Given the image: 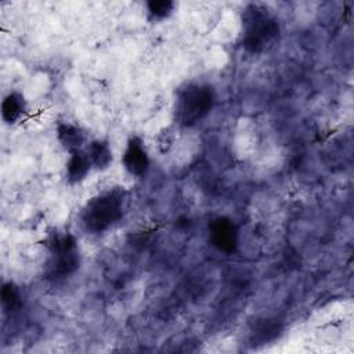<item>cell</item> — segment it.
Returning <instances> with one entry per match:
<instances>
[{
	"instance_id": "1",
	"label": "cell",
	"mask_w": 354,
	"mask_h": 354,
	"mask_svg": "<svg viewBox=\"0 0 354 354\" xmlns=\"http://www.w3.org/2000/svg\"><path fill=\"white\" fill-rule=\"evenodd\" d=\"M279 36V25L274 15L259 4H249L242 14V46L249 53L271 48Z\"/></svg>"
},
{
	"instance_id": "2",
	"label": "cell",
	"mask_w": 354,
	"mask_h": 354,
	"mask_svg": "<svg viewBox=\"0 0 354 354\" xmlns=\"http://www.w3.org/2000/svg\"><path fill=\"white\" fill-rule=\"evenodd\" d=\"M123 213V194L119 189L102 192L91 198L83 212L82 223L86 231L101 234L115 225Z\"/></svg>"
},
{
	"instance_id": "3",
	"label": "cell",
	"mask_w": 354,
	"mask_h": 354,
	"mask_svg": "<svg viewBox=\"0 0 354 354\" xmlns=\"http://www.w3.org/2000/svg\"><path fill=\"white\" fill-rule=\"evenodd\" d=\"M214 94L210 86L191 83L180 90L176 100V119L180 126L189 127L201 122L212 109Z\"/></svg>"
},
{
	"instance_id": "4",
	"label": "cell",
	"mask_w": 354,
	"mask_h": 354,
	"mask_svg": "<svg viewBox=\"0 0 354 354\" xmlns=\"http://www.w3.org/2000/svg\"><path fill=\"white\" fill-rule=\"evenodd\" d=\"M79 267L76 239L71 234L55 235L50 241V263L47 274L53 279L66 278Z\"/></svg>"
},
{
	"instance_id": "5",
	"label": "cell",
	"mask_w": 354,
	"mask_h": 354,
	"mask_svg": "<svg viewBox=\"0 0 354 354\" xmlns=\"http://www.w3.org/2000/svg\"><path fill=\"white\" fill-rule=\"evenodd\" d=\"M209 239L224 253H234L238 246V228L228 217H216L209 224Z\"/></svg>"
},
{
	"instance_id": "6",
	"label": "cell",
	"mask_w": 354,
	"mask_h": 354,
	"mask_svg": "<svg viewBox=\"0 0 354 354\" xmlns=\"http://www.w3.org/2000/svg\"><path fill=\"white\" fill-rule=\"evenodd\" d=\"M123 165L131 176L141 177L147 173L149 159L138 137H133L129 140L126 151L123 153Z\"/></svg>"
},
{
	"instance_id": "7",
	"label": "cell",
	"mask_w": 354,
	"mask_h": 354,
	"mask_svg": "<svg viewBox=\"0 0 354 354\" xmlns=\"http://www.w3.org/2000/svg\"><path fill=\"white\" fill-rule=\"evenodd\" d=\"M91 162L87 153L82 152L80 149L71 151V158L66 163V178L71 184L82 181L86 174L88 173Z\"/></svg>"
},
{
	"instance_id": "8",
	"label": "cell",
	"mask_w": 354,
	"mask_h": 354,
	"mask_svg": "<svg viewBox=\"0 0 354 354\" xmlns=\"http://www.w3.org/2000/svg\"><path fill=\"white\" fill-rule=\"evenodd\" d=\"M59 142L69 151L79 149L84 141L83 131L72 123H59L57 129Z\"/></svg>"
},
{
	"instance_id": "9",
	"label": "cell",
	"mask_w": 354,
	"mask_h": 354,
	"mask_svg": "<svg viewBox=\"0 0 354 354\" xmlns=\"http://www.w3.org/2000/svg\"><path fill=\"white\" fill-rule=\"evenodd\" d=\"M25 111V100L19 93H10L1 104V115L7 123H15Z\"/></svg>"
},
{
	"instance_id": "10",
	"label": "cell",
	"mask_w": 354,
	"mask_h": 354,
	"mask_svg": "<svg viewBox=\"0 0 354 354\" xmlns=\"http://www.w3.org/2000/svg\"><path fill=\"white\" fill-rule=\"evenodd\" d=\"M87 156L97 169H106L112 162V151L106 141L95 140L88 145Z\"/></svg>"
},
{
	"instance_id": "11",
	"label": "cell",
	"mask_w": 354,
	"mask_h": 354,
	"mask_svg": "<svg viewBox=\"0 0 354 354\" xmlns=\"http://www.w3.org/2000/svg\"><path fill=\"white\" fill-rule=\"evenodd\" d=\"M174 3L170 0H151L148 3V11L153 18H165L173 11Z\"/></svg>"
},
{
	"instance_id": "12",
	"label": "cell",
	"mask_w": 354,
	"mask_h": 354,
	"mask_svg": "<svg viewBox=\"0 0 354 354\" xmlns=\"http://www.w3.org/2000/svg\"><path fill=\"white\" fill-rule=\"evenodd\" d=\"M19 300V293L18 289L12 283H6L1 289V301L6 310L11 311L17 307Z\"/></svg>"
}]
</instances>
